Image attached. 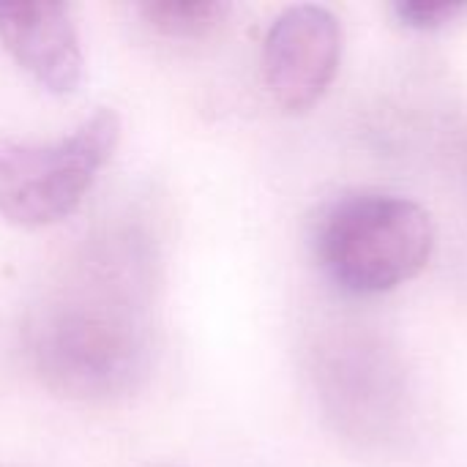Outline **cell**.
<instances>
[{
	"mask_svg": "<svg viewBox=\"0 0 467 467\" xmlns=\"http://www.w3.org/2000/svg\"><path fill=\"white\" fill-rule=\"evenodd\" d=\"M315 249L339 290L380 296L424 271L435 249V224L427 208L405 194L358 189L323 211Z\"/></svg>",
	"mask_w": 467,
	"mask_h": 467,
	"instance_id": "1",
	"label": "cell"
},
{
	"mask_svg": "<svg viewBox=\"0 0 467 467\" xmlns=\"http://www.w3.org/2000/svg\"><path fill=\"white\" fill-rule=\"evenodd\" d=\"M120 140V118L101 107L57 142L0 140V216L49 227L77 211Z\"/></svg>",
	"mask_w": 467,
	"mask_h": 467,
	"instance_id": "2",
	"label": "cell"
},
{
	"mask_svg": "<svg viewBox=\"0 0 467 467\" xmlns=\"http://www.w3.org/2000/svg\"><path fill=\"white\" fill-rule=\"evenodd\" d=\"M38 358L44 372L74 394H115L126 389L142 348L129 323L99 309H66L41 328Z\"/></svg>",
	"mask_w": 467,
	"mask_h": 467,
	"instance_id": "3",
	"label": "cell"
},
{
	"mask_svg": "<svg viewBox=\"0 0 467 467\" xmlns=\"http://www.w3.org/2000/svg\"><path fill=\"white\" fill-rule=\"evenodd\" d=\"M342 22L317 3L282 11L263 44V77L287 112H306L331 88L342 63Z\"/></svg>",
	"mask_w": 467,
	"mask_h": 467,
	"instance_id": "4",
	"label": "cell"
},
{
	"mask_svg": "<svg viewBox=\"0 0 467 467\" xmlns=\"http://www.w3.org/2000/svg\"><path fill=\"white\" fill-rule=\"evenodd\" d=\"M3 49L49 93H71L82 82V44L63 3H0Z\"/></svg>",
	"mask_w": 467,
	"mask_h": 467,
	"instance_id": "5",
	"label": "cell"
},
{
	"mask_svg": "<svg viewBox=\"0 0 467 467\" xmlns=\"http://www.w3.org/2000/svg\"><path fill=\"white\" fill-rule=\"evenodd\" d=\"M140 11L145 22L159 33L175 38H194L213 30L224 19L230 5L216 0H148L140 5Z\"/></svg>",
	"mask_w": 467,
	"mask_h": 467,
	"instance_id": "6",
	"label": "cell"
},
{
	"mask_svg": "<svg viewBox=\"0 0 467 467\" xmlns=\"http://www.w3.org/2000/svg\"><path fill=\"white\" fill-rule=\"evenodd\" d=\"M397 19L405 27L413 30H441L451 22H457L462 14H467V3L454 0H441V3H424V0H400L394 5Z\"/></svg>",
	"mask_w": 467,
	"mask_h": 467,
	"instance_id": "7",
	"label": "cell"
}]
</instances>
